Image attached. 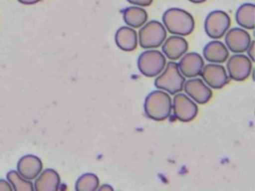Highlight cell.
<instances>
[{
  "instance_id": "cell-15",
  "label": "cell",
  "mask_w": 255,
  "mask_h": 191,
  "mask_svg": "<svg viewBox=\"0 0 255 191\" xmlns=\"http://www.w3.org/2000/svg\"><path fill=\"white\" fill-rule=\"evenodd\" d=\"M35 179L34 190L36 191H56L61 184L59 173L52 168L41 171Z\"/></svg>"
},
{
  "instance_id": "cell-10",
  "label": "cell",
  "mask_w": 255,
  "mask_h": 191,
  "mask_svg": "<svg viewBox=\"0 0 255 191\" xmlns=\"http://www.w3.org/2000/svg\"><path fill=\"white\" fill-rule=\"evenodd\" d=\"M182 90H184L186 96L199 104L208 102L212 96L211 89L201 79L195 77L185 81Z\"/></svg>"
},
{
  "instance_id": "cell-12",
  "label": "cell",
  "mask_w": 255,
  "mask_h": 191,
  "mask_svg": "<svg viewBox=\"0 0 255 191\" xmlns=\"http://www.w3.org/2000/svg\"><path fill=\"white\" fill-rule=\"evenodd\" d=\"M180 73L185 78H194L200 75V72L204 66L202 57L195 52L185 53L177 64Z\"/></svg>"
},
{
  "instance_id": "cell-4",
  "label": "cell",
  "mask_w": 255,
  "mask_h": 191,
  "mask_svg": "<svg viewBox=\"0 0 255 191\" xmlns=\"http://www.w3.org/2000/svg\"><path fill=\"white\" fill-rule=\"evenodd\" d=\"M166 39V30L160 22L151 20L144 23L138 31L139 45L143 49H154L162 45Z\"/></svg>"
},
{
  "instance_id": "cell-9",
  "label": "cell",
  "mask_w": 255,
  "mask_h": 191,
  "mask_svg": "<svg viewBox=\"0 0 255 191\" xmlns=\"http://www.w3.org/2000/svg\"><path fill=\"white\" fill-rule=\"evenodd\" d=\"M200 76L202 81L212 89L219 90L226 86L229 82V78L227 76L225 68L220 64H207L203 66Z\"/></svg>"
},
{
  "instance_id": "cell-23",
  "label": "cell",
  "mask_w": 255,
  "mask_h": 191,
  "mask_svg": "<svg viewBox=\"0 0 255 191\" xmlns=\"http://www.w3.org/2000/svg\"><path fill=\"white\" fill-rule=\"evenodd\" d=\"M12 190L13 188L8 181L4 179H0V191H12Z\"/></svg>"
},
{
  "instance_id": "cell-1",
  "label": "cell",
  "mask_w": 255,
  "mask_h": 191,
  "mask_svg": "<svg viewBox=\"0 0 255 191\" xmlns=\"http://www.w3.org/2000/svg\"><path fill=\"white\" fill-rule=\"evenodd\" d=\"M143 110L145 115L155 121H162L169 117L172 110V101L168 93L162 90L150 92L144 99Z\"/></svg>"
},
{
  "instance_id": "cell-18",
  "label": "cell",
  "mask_w": 255,
  "mask_h": 191,
  "mask_svg": "<svg viewBox=\"0 0 255 191\" xmlns=\"http://www.w3.org/2000/svg\"><path fill=\"white\" fill-rule=\"evenodd\" d=\"M125 23L131 28H139L147 21L146 11L139 6H129L123 10Z\"/></svg>"
},
{
  "instance_id": "cell-6",
  "label": "cell",
  "mask_w": 255,
  "mask_h": 191,
  "mask_svg": "<svg viewBox=\"0 0 255 191\" xmlns=\"http://www.w3.org/2000/svg\"><path fill=\"white\" fill-rule=\"evenodd\" d=\"M231 24L229 15L222 10L211 11L204 20L206 35L214 40L222 38L228 31Z\"/></svg>"
},
{
  "instance_id": "cell-16",
  "label": "cell",
  "mask_w": 255,
  "mask_h": 191,
  "mask_svg": "<svg viewBox=\"0 0 255 191\" xmlns=\"http://www.w3.org/2000/svg\"><path fill=\"white\" fill-rule=\"evenodd\" d=\"M203 56L209 63L222 64L229 58V51L221 41L213 40L204 46Z\"/></svg>"
},
{
  "instance_id": "cell-25",
  "label": "cell",
  "mask_w": 255,
  "mask_h": 191,
  "mask_svg": "<svg viewBox=\"0 0 255 191\" xmlns=\"http://www.w3.org/2000/svg\"><path fill=\"white\" fill-rule=\"evenodd\" d=\"M97 190H100V191H106V190L112 191V190H114V188H113L111 185H109V184H104V185H102V186L99 185V187H98Z\"/></svg>"
},
{
  "instance_id": "cell-8",
  "label": "cell",
  "mask_w": 255,
  "mask_h": 191,
  "mask_svg": "<svg viewBox=\"0 0 255 191\" xmlns=\"http://www.w3.org/2000/svg\"><path fill=\"white\" fill-rule=\"evenodd\" d=\"M252 61L243 54L232 55L227 61L229 78L236 82H242L249 78L252 73Z\"/></svg>"
},
{
  "instance_id": "cell-17",
  "label": "cell",
  "mask_w": 255,
  "mask_h": 191,
  "mask_svg": "<svg viewBox=\"0 0 255 191\" xmlns=\"http://www.w3.org/2000/svg\"><path fill=\"white\" fill-rule=\"evenodd\" d=\"M115 42L121 50L131 52L135 50L137 46V34L133 28L123 26L117 30Z\"/></svg>"
},
{
  "instance_id": "cell-5",
  "label": "cell",
  "mask_w": 255,
  "mask_h": 191,
  "mask_svg": "<svg viewBox=\"0 0 255 191\" xmlns=\"http://www.w3.org/2000/svg\"><path fill=\"white\" fill-rule=\"evenodd\" d=\"M166 65L165 56L157 50L148 49L142 52L137 59V68L141 75L147 78L158 76Z\"/></svg>"
},
{
  "instance_id": "cell-27",
  "label": "cell",
  "mask_w": 255,
  "mask_h": 191,
  "mask_svg": "<svg viewBox=\"0 0 255 191\" xmlns=\"http://www.w3.org/2000/svg\"><path fill=\"white\" fill-rule=\"evenodd\" d=\"M189 2H191V3H194V4H199V3H203V2H205L206 0H188Z\"/></svg>"
},
{
  "instance_id": "cell-21",
  "label": "cell",
  "mask_w": 255,
  "mask_h": 191,
  "mask_svg": "<svg viewBox=\"0 0 255 191\" xmlns=\"http://www.w3.org/2000/svg\"><path fill=\"white\" fill-rule=\"evenodd\" d=\"M100 185L99 177L95 173H84L76 181V191H95Z\"/></svg>"
},
{
  "instance_id": "cell-22",
  "label": "cell",
  "mask_w": 255,
  "mask_h": 191,
  "mask_svg": "<svg viewBox=\"0 0 255 191\" xmlns=\"http://www.w3.org/2000/svg\"><path fill=\"white\" fill-rule=\"evenodd\" d=\"M128 3L135 5V6H139V7H147L149 6L153 0H127Z\"/></svg>"
},
{
  "instance_id": "cell-2",
  "label": "cell",
  "mask_w": 255,
  "mask_h": 191,
  "mask_svg": "<svg viewBox=\"0 0 255 191\" xmlns=\"http://www.w3.org/2000/svg\"><path fill=\"white\" fill-rule=\"evenodd\" d=\"M162 23L167 32L177 36H187L194 29L192 15L180 8H169L162 15Z\"/></svg>"
},
{
  "instance_id": "cell-26",
  "label": "cell",
  "mask_w": 255,
  "mask_h": 191,
  "mask_svg": "<svg viewBox=\"0 0 255 191\" xmlns=\"http://www.w3.org/2000/svg\"><path fill=\"white\" fill-rule=\"evenodd\" d=\"M18 1L24 5H33L40 2L41 0H18Z\"/></svg>"
},
{
  "instance_id": "cell-13",
  "label": "cell",
  "mask_w": 255,
  "mask_h": 191,
  "mask_svg": "<svg viewBox=\"0 0 255 191\" xmlns=\"http://www.w3.org/2000/svg\"><path fill=\"white\" fill-rule=\"evenodd\" d=\"M43 169L41 159L33 154L22 156L17 162V172L28 180L35 179Z\"/></svg>"
},
{
  "instance_id": "cell-24",
  "label": "cell",
  "mask_w": 255,
  "mask_h": 191,
  "mask_svg": "<svg viewBox=\"0 0 255 191\" xmlns=\"http://www.w3.org/2000/svg\"><path fill=\"white\" fill-rule=\"evenodd\" d=\"M247 55H248V58L253 62L254 61V42L251 41L249 47L247 48Z\"/></svg>"
},
{
  "instance_id": "cell-7",
  "label": "cell",
  "mask_w": 255,
  "mask_h": 191,
  "mask_svg": "<svg viewBox=\"0 0 255 191\" xmlns=\"http://www.w3.org/2000/svg\"><path fill=\"white\" fill-rule=\"evenodd\" d=\"M172 110L174 116L183 122H188L194 119L198 113V106L194 100L188 96L177 93L172 100Z\"/></svg>"
},
{
  "instance_id": "cell-11",
  "label": "cell",
  "mask_w": 255,
  "mask_h": 191,
  "mask_svg": "<svg viewBox=\"0 0 255 191\" xmlns=\"http://www.w3.org/2000/svg\"><path fill=\"white\" fill-rule=\"evenodd\" d=\"M225 34V46L235 54L246 52L252 41L249 33L241 28H232Z\"/></svg>"
},
{
  "instance_id": "cell-19",
  "label": "cell",
  "mask_w": 255,
  "mask_h": 191,
  "mask_svg": "<svg viewBox=\"0 0 255 191\" xmlns=\"http://www.w3.org/2000/svg\"><path fill=\"white\" fill-rule=\"evenodd\" d=\"M255 5L253 3H244L240 5L236 11V22L239 26L247 30L254 29Z\"/></svg>"
},
{
  "instance_id": "cell-20",
  "label": "cell",
  "mask_w": 255,
  "mask_h": 191,
  "mask_svg": "<svg viewBox=\"0 0 255 191\" xmlns=\"http://www.w3.org/2000/svg\"><path fill=\"white\" fill-rule=\"evenodd\" d=\"M6 178L8 182L11 184L13 190L15 191H33L34 185L33 183L22 177L17 171L10 170L6 174Z\"/></svg>"
},
{
  "instance_id": "cell-14",
  "label": "cell",
  "mask_w": 255,
  "mask_h": 191,
  "mask_svg": "<svg viewBox=\"0 0 255 191\" xmlns=\"http://www.w3.org/2000/svg\"><path fill=\"white\" fill-rule=\"evenodd\" d=\"M162 54L169 60L180 59L188 50V43L182 36L173 35L168 37L162 43Z\"/></svg>"
},
{
  "instance_id": "cell-3",
  "label": "cell",
  "mask_w": 255,
  "mask_h": 191,
  "mask_svg": "<svg viewBox=\"0 0 255 191\" xmlns=\"http://www.w3.org/2000/svg\"><path fill=\"white\" fill-rule=\"evenodd\" d=\"M184 82L185 77L180 73L177 63L171 61L165 65L162 73L156 76L154 86L158 90H162L170 95H175L182 91Z\"/></svg>"
}]
</instances>
